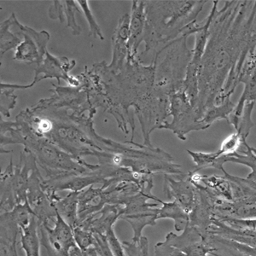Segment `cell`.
<instances>
[{"label": "cell", "mask_w": 256, "mask_h": 256, "mask_svg": "<svg viewBox=\"0 0 256 256\" xmlns=\"http://www.w3.org/2000/svg\"><path fill=\"white\" fill-rule=\"evenodd\" d=\"M212 1L208 41L198 71L199 119L210 108L230 79L256 26V1Z\"/></svg>", "instance_id": "6da1fadb"}, {"label": "cell", "mask_w": 256, "mask_h": 256, "mask_svg": "<svg viewBox=\"0 0 256 256\" xmlns=\"http://www.w3.org/2000/svg\"><path fill=\"white\" fill-rule=\"evenodd\" d=\"M10 134L9 137L1 136V146L20 144L34 156L38 166L44 169L46 178L66 172L84 174L94 172L100 165H92L78 160L73 156L50 142L44 138L38 137L30 129L26 123L20 120L16 122H1V134Z\"/></svg>", "instance_id": "7a4b0ae2"}, {"label": "cell", "mask_w": 256, "mask_h": 256, "mask_svg": "<svg viewBox=\"0 0 256 256\" xmlns=\"http://www.w3.org/2000/svg\"><path fill=\"white\" fill-rule=\"evenodd\" d=\"M208 1H146L144 54L159 44H168L196 22Z\"/></svg>", "instance_id": "3957f363"}, {"label": "cell", "mask_w": 256, "mask_h": 256, "mask_svg": "<svg viewBox=\"0 0 256 256\" xmlns=\"http://www.w3.org/2000/svg\"><path fill=\"white\" fill-rule=\"evenodd\" d=\"M188 37V35L183 34L164 46L162 48L166 52L162 61H158V56H154L156 61L154 89L168 98L184 88L187 68L193 55L192 50L188 49L187 46Z\"/></svg>", "instance_id": "277c9868"}, {"label": "cell", "mask_w": 256, "mask_h": 256, "mask_svg": "<svg viewBox=\"0 0 256 256\" xmlns=\"http://www.w3.org/2000/svg\"><path fill=\"white\" fill-rule=\"evenodd\" d=\"M172 116L171 122H166L160 129H168L180 140L186 141L190 132L202 131L210 128L199 119L195 108L184 89L175 92L169 96L168 116Z\"/></svg>", "instance_id": "5b68a950"}, {"label": "cell", "mask_w": 256, "mask_h": 256, "mask_svg": "<svg viewBox=\"0 0 256 256\" xmlns=\"http://www.w3.org/2000/svg\"><path fill=\"white\" fill-rule=\"evenodd\" d=\"M15 25L19 28V32L22 35L24 40L16 48L14 59L26 64H40L48 52L49 32L35 31L30 26L20 24L18 18L15 20Z\"/></svg>", "instance_id": "8992f818"}, {"label": "cell", "mask_w": 256, "mask_h": 256, "mask_svg": "<svg viewBox=\"0 0 256 256\" xmlns=\"http://www.w3.org/2000/svg\"><path fill=\"white\" fill-rule=\"evenodd\" d=\"M74 64V61H70L67 58H58L47 52L43 60L38 64V67L35 68L34 80L32 84L24 86V88L26 89L32 88L35 83L38 82V79L40 82L42 80L48 78H56L58 80V84H60V79H64L70 86L79 88L82 83L78 77L74 78L70 74V71L73 70Z\"/></svg>", "instance_id": "52a82bcc"}, {"label": "cell", "mask_w": 256, "mask_h": 256, "mask_svg": "<svg viewBox=\"0 0 256 256\" xmlns=\"http://www.w3.org/2000/svg\"><path fill=\"white\" fill-rule=\"evenodd\" d=\"M165 241L184 252L186 256H208L212 248L204 239L202 233L195 226L187 224L181 235L166 234Z\"/></svg>", "instance_id": "ba28073f"}, {"label": "cell", "mask_w": 256, "mask_h": 256, "mask_svg": "<svg viewBox=\"0 0 256 256\" xmlns=\"http://www.w3.org/2000/svg\"><path fill=\"white\" fill-rule=\"evenodd\" d=\"M54 226L38 224V232L42 233L58 253L70 256V250L77 246L74 238L73 229L56 212Z\"/></svg>", "instance_id": "9c48e42d"}, {"label": "cell", "mask_w": 256, "mask_h": 256, "mask_svg": "<svg viewBox=\"0 0 256 256\" xmlns=\"http://www.w3.org/2000/svg\"><path fill=\"white\" fill-rule=\"evenodd\" d=\"M163 192L169 200H174L190 214L198 201V188L189 178L175 180L164 174Z\"/></svg>", "instance_id": "30bf717a"}, {"label": "cell", "mask_w": 256, "mask_h": 256, "mask_svg": "<svg viewBox=\"0 0 256 256\" xmlns=\"http://www.w3.org/2000/svg\"><path fill=\"white\" fill-rule=\"evenodd\" d=\"M122 206L107 204L99 212L78 222L77 226L82 227V229L89 230L94 234L105 236L110 230H114V224L122 218Z\"/></svg>", "instance_id": "8fae6325"}, {"label": "cell", "mask_w": 256, "mask_h": 256, "mask_svg": "<svg viewBox=\"0 0 256 256\" xmlns=\"http://www.w3.org/2000/svg\"><path fill=\"white\" fill-rule=\"evenodd\" d=\"M129 24L130 16H123L119 20V24L112 36L113 47V59L110 64L107 65L108 70L114 74H118L125 67L128 60V41H129Z\"/></svg>", "instance_id": "7c38bea8"}, {"label": "cell", "mask_w": 256, "mask_h": 256, "mask_svg": "<svg viewBox=\"0 0 256 256\" xmlns=\"http://www.w3.org/2000/svg\"><path fill=\"white\" fill-rule=\"evenodd\" d=\"M20 227L12 212L0 214V256H18Z\"/></svg>", "instance_id": "4fadbf2b"}, {"label": "cell", "mask_w": 256, "mask_h": 256, "mask_svg": "<svg viewBox=\"0 0 256 256\" xmlns=\"http://www.w3.org/2000/svg\"><path fill=\"white\" fill-rule=\"evenodd\" d=\"M146 1H134L132 6L130 24H129V41L128 53L137 56L140 44L143 42L144 34L146 28Z\"/></svg>", "instance_id": "5bb4252c"}, {"label": "cell", "mask_w": 256, "mask_h": 256, "mask_svg": "<svg viewBox=\"0 0 256 256\" xmlns=\"http://www.w3.org/2000/svg\"><path fill=\"white\" fill-rule=\"evenodd\" d=\"M222 172L230 182L232 204L235 206L256 207V182L229 174L224 168Z\"/></svg>", "instance_id": "9a60e30c"}, {"label": "cell", "mask_w": 256, "mask_h": 256, "mask_svg": "<svg viewBox=\"0 0 256 256\" xmlns=\"http://www.w3.org/2000/svg\"><path fill=\"white\" fill-rule=\"evenodd\" d=\"M105 205L107 204L104 196V189L102 187L95 188L94 186H92L86 190H83L79 193V222L99 212L104 208Z\"/></svg>", "instance_id": "2e32d148"}, {"label": "cell", "mask_w": 256, "mask_h": 256, "mask_svg": "<svg viewBox=\"0 0 256 256\" xmlns=\"http://www.w3.org/2000/svg\"><path fill=\"white\" fill-rule=\"evenodd\" d=\"M206 234L220 236L239 244L256 248V230L233 229L217 220H212V224L208 227L207 232L204 235Z\"/></svg>", "instance_id": "e0dca14e"}, {"label": "cell", "mask_w": 256, "mask_h": 256, "mask_svg": "<svg viewBox=\"0 0 256 256\" xmlns=\"http://www.w3.org/2000/svg\"><path fill=\"white\" fill-rule=\"evenodd\" d=\"M20 245L26 256H40V239L38 233V222L32 216L30 224L20 227Z\"/></svg>", "instance_id": "ac0fdd59"}, {"label": "cell", "mask_w": 256, "mask_h": 256, "mask_svg": "<svg viewBox=\"0 0 256 256\" xmlns=\"http://www.w3.org/2000/svg\"><path fill=\"white\" fill-rule=\"evenodd\" d=\"M14 175V166L10 159L9 166L1 174L0 189V214L12 212L16 207L14 190L12 187V178Z\"/></svg>", "instance_id": "d6986e66"}, {"label": "cell", "mask_w": 256, "mask_h": 256, "mask_svg": "<svg viewBox=\"0 0 256 256\" xmlns=\"http://www.w3.org/2000/svg\"><path fill=\"white\" fill-rule=\"evenodd\" d=\"M158 214H159V208H154L144 212H138L131 216H122L120 218V220H124L128 222L134 230V236L132 241H140V238L143 236L142 232L144 227L156 226L158 220Z\"/></svg>", "instance_id": "ffe728a7"}, {"label": "cell", "mask_w": 256, "mask_h": 256, "mask_svg": "<svg viewBox=\"0 0 256 256\" xmlns=\"http://www.w3.org/2000/svg\"><path fill=\"white\" fill-rule=\"evenodd\" d=\"M80 192H70L65 198H59L55 204L56 212L74 229L77 226Z\"/></svg>", "instance_id": "44dd1931"}, {"label": "cell", "mask_w": 256, "mask_h": 256, "mask_svg": "<svg viewBox=\"0 0 256 256\" xmlns=\"http://www.w3.org/2000/svg\"><path fill=\"white\" fill-rule=\"evenodd\" d=\"M160 204L162 207L159 208L158 220L160 218H171L174 222V229L177 232H183L184 228L189 224V214L181 207L176 202H163Z\"/></svg>", "instance_id": "7402d4cb"}, {"label": "cell", "mask_w": 256, "mask_h": 256, "mask_svg": "<svg viewBox=\"0 0 256 256\" xmlns=\"http://www.w3.org/2000/svg\"><path fill=\"white\" fill-rule=\"evenodd\" d=\"M252 102H256V70L248 80L244 82V89L235 110L227 120L228 124L232 125L233 128L236 129L239 120L241 119L245 104Z\"/></svg>", "instance_id": "603a6c76"}, {"label": "cell", "mask_w": 256, "mask_h": 256, "mask_svg": "<svg viewBox=\"0 0 256 256\" xmlns=\"http://www.w3.org/2000/svg\"><path fill=\"white\" fill-rule=\"evenodd\" d=\"M188 154L192 158L193 162L196 164V168L194 172H198L204 168H216L222 171L224 169V158L220 156L218 152L212 153H204V152H192L187 150Z\"/></svg>", "instance_id": "cb8c5ba5"}, {"label": "cell", "mask_w": 256, "mask_h": 256, "mask_svg": "<svg viewBox=\"0 0 256 256\" xmlns=\"http://www.w3.org/2000/svg\"><path fill=\"white\" fill-rule=\"evenodd\" d=\"M244 150H242L240 153L228 156L224 158V162H226L236 163L244 166H248L251 168V172L248 175V180L256 182V148L251 147L248 143H245Z\"/></svg>", "instance_id": "d4e9b609"}, {"label": "cell", "mask_w": 256, "mask_h": 256, "mask_svg": "<svg viewBox=\"0 0 256 256\" xmlns=\"http://www.w3.org/2000/svg\"><path fill=\"white\" fill-rule=\"evenodd\" d=\"M15 14H12V16H10L9 19L4 20L1 24V58L6 54L10 50L13 48H16L19 44L22 43V38H20V32L19 34H14L12 31H10V26L15 24L16 20Z\"/></svg>", "instance_id": "484cf974"}, {"label": "cell", "mask_w": 256, "mask_h": 256, "mask_svg": "<svg viewBox=\"0 0 256 256\" xmlns=\"http://www.w3.org/2000/svg\"><path fill=\"white\" fill-rule=\"evenodd\" d=\"M204 238L211 246L212 251L210 254L212 256H244L240 252L232 247L226 239L220 236L206 234Z\"/></svg>", "instance_id": "4316f807"}, {"label": "cell", "mask_w": 256, "mask_h": 256, "mask_svg": "<svg viewBox=\"0 0 256 256\" xmlns=\"http://www.w3.org/2000/svg\"><path fill=\"white\" fill-rule=\"evenodd\" d=\"M256 102L245 104L244 108L242 114L241 119L239 120L238 126L236 129L238 134H240L242 138L247 141V138L250 134L251 129L254 126L252 120V112Z\"/></svg>", "instance_id": "83f0119b"}, {"label": "cell", "mask_w": 256, "mask_h": 256, "mask_svg": "<svg viewBox=\"0 0 256 256\" xmlns=\"http://www.w3.org/2000/svg\"><path fill=\"white\" fill-rule=\"evenodd\" d=\"M77 1L68 0L64 1V15L67 20V26L72 30L73 35H80L82 32V28L76 22V14L77 12L80 13L79 9V4Z\"/></svg>", "instance_id": "f1b7e54d"}, {"label": "cell", "mask_w": 256, "mask_h": 256, "mask_svg": "<svg viewBox=\"0 0 256 256\" xmlns=\"http://www.w3.org/2000/svg\"><path fill=\"white\" fill-rule=\"evenodd\" d=\"M245 143H247V141L242 140L240 134H238L236 132L234 134H230V136H228L222 142L218 153L222 156H228L236 153L240 147H244Z\"/></svg>", "instance_id": "f546056e"}, {"label": "cell", "mask_w": 256, "mask_h": 256, "mask_svg": "<svg viewBox=\"0 0 256 256\" xmlns=\"http://www.w3.org/2000/svg\"><path fill=\"white\" fill-rule=\"evenodd\" d=\"M125 256H148V241L142 236L138 242H122Z\"/></svg>", "instance_id": "4dcf8cb0"}, {"label": "cell", "mask_w": 256, "mask_h": 256, "mask_svg": "<svg viewBox=\"0 0 256 256\" xmlns=\"http://www.w3.org/2000/svg\"><path fill=\"white\" fill-rule=\"evenodd\" d=\"M77 3L80 6L82 12L86 16V19L88 20L89 28H90V36H92L94 38H100L101 40H104V38L102 35V30L100 28V26L96 22V19L94 18L92 12L90 10V6L88 4V0H78Z\"/></svg>", "instance_id": "1f68e13d"}, {"label": "cell", "mask_w": 256, "mask_h": 256, "mask_svg": "<svg viewBox=\"0 0 256 256\" xmlns=\"http://www.w3.org/2000/svg\"><path fill=\"white\" fill-rule=\"evenodd\" d=\"M74 238L78 247L82 250H86L89 248L94 247L95 244L94 234L89 230H84L82 227L76 226L73 229Z\"/></svg>", "instance_id": "d6a6232c"}, {"label": "cell", "mask_w": 256, "mask_h": 256, "mask_svg": "<svg viewBox=\"0 0 256 256\" xmlns=\"http://www.w3.org/2000/svg\"><path fill=\"white\" fill-rule=\"evenodd\" d=\"M220 222H222V223L226 224L227 226L233 229H238V230L248 229V230H256V218H222Z\"/></svg>", "instance_id": "836d02e7"}, {"label": "cell", "mask_w": 256, "mask_h": 256, "mask_svg": "<svg viewBox=\"0 0 256 256\" xmlns=\"http://www.w3.org/2000/svg\"><path fill=\"white\" fill-rule=\"evenodd\" d=\"M2 86V84H1ZM4 88V86H1ZM2 89L1 94V112L6 117L10 116V111L15 107L16 104V96L13 94V90L10 92V88H4Z\"/></svg>", "instance_id": "e575fe53"}, {"label": "cell", "mask_w": 256, "mask_h": 256, "mask_svg": "<svg viewBox=\"0 0 256 256\" xmlns=\"http://www.w3.org/2000/svg\"><path fill=\"white\" fill-rule=\"evenodd\" d=\"M154 256H186V254L177 248L164 241L154 245Z\"/></svg>", "instance_id": "d590c367"}, {"label": "cell", "mask_w": 256, "mask_h": 256, "mask_svg": "<svg viewBox=\"0 0 256 256\" xmlns=\"http://www.w3.org/2000/svg\"><path fill=\"white\" fill-rule=\"evenodd\" d=\"M95 244L94 247L96 248L100 256H114L108 245V240L106 236L99 234H94Z\"/></svg>", "instance_id": "8d00e7d4"}, {"label": "cell", "mask_w": 256, "mask_h": 256, "mask_svg": "<svg viewBox=\"0 0 256 256\" xmlns=\"http://www.w3.org/2000/svg\"><path fill=\"white\" fill-rule=\"evenodd\" d=\"M106 238L108 240V245L114 256H125V251L123 248L122 244L120 242L117 238L114 230H111L106 235Z\"/></svg>", "instance_id": "74e56055"}, {"label": "cell", "mask_w": 256, "mask_h": 256, "mask_svg": "<svg viewBox=\"0 0 256 256\" xmlns=\"http://www.w3.org/2000/svg\"><path fill=\"white\" fill-rule=\"evenodd\" d=\"M49 16L54 20H58L61 24L64 22L66 18L64 15V1H54L52 6L50 7Z\"/></svg>", "instance_id": "f35d334b"}]
</instances>
